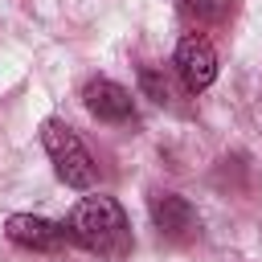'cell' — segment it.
<instances>
[{"mask_svg": "<svg viewBox=\"0 0 262 262\" xmlns=\"http://www.w3.org/2000/svg\"><path fill=\"white\" fill-rule=\"evenodd\" d=\"M66 229H70V242H78L82 250H90V254H98V258H111V262L127 258L131 246H135L131 221H127L123 205H119L115 196H102V192L82 196V201L70 209Z\"/></svg>", "mask_w": 262, "mask_h": 262, "instance_id": "cell-1", "label": "cell"}, {"mask_svg": "<svg viewBox=\"0 0 262 262\" xmlns=\"http://www.w3.org/2000/svg\"><path fill=\"white\" fill-rule=\"evenodd\" d=\"M41 147H45V156H49V164H53V172H57L61 184L82 188V192L94 188L98 164H94V156L86 151L82 135H78L66 119H45V123H41Z\"/></svg>", "mask_w": 262, "mask_h": 262, "instance_id": "cell-2", "label": "cell"}, {"mask_svg": "<svg viewBox=\"0 0 262 262\" xmlns=\"http://www.w3.org/2000/svg\"><path fill=\"white\" fill-rule=\"evenodd\" d=\"M147 217H151V225L164 242H192L196 229H201L196 209L180 192H151L147 196Z\"/></svg>", "mask_w": 262, "mask_h": 262, "instance_id": "cell-3", "label": "cell"}, {"mask_svg": "<svg viewBox=\"0 0 262 262\" xmlns=\"http://www.w3.org/2000/svg\"><path fill=\"white\" fill-rule=\"evenodd\" d=\"M172 61H176L180 82H184L192 94H201V90H209V86L217 82V49H213V41L201 37V33H184Z\"/></svg>", "mask_w": 262, "mask_h": 262, "instance_id": "cell-4", "label": "cell"}, {"mask_svg": "<svg viewBox=\"0 0 262 262\" xmlns=\"http://www.w3.org/2000/svg\"><path fill=\"white\" fill-rule=\"evenodd\" d=\"M4 237L20 250H37V254H57L70 246V229L49 217H37V213H12L4 221Z\"/></svg>", "mask_w": 262, "mask_h": 262, "instance_id": "cell-5", "label": "cell"}, {"mask_svg": "<svg viewBox=\"0 0 262 262\" xmlns=\"http://www.w3.org/2000/svg\"><path fill=\"white\" fill-rule=\"evenodd\" d=\"M82 102L98 123H135V98L115 78H90L82 86Z\"/></svg>", "mask_w": 262, "mask_h": 262, "instance_id": "cell-6", "label": "cell"}, {"mask_svg": "<svg viewBox=\"0 0 262 262\" xmlns=\"http://www.w3.org/2000/svg\"><path fill=\"white\" fill-rule=\"evenodd\" d=\"M139 90L151 98V102H172V82L160 74V70H139Z\"/></svg>", "mask_w": 262, "mask_h": 262, "instance_id": "cell-7", "label": "cell"}, {"mask_svg": "<svg viewBox=\"0 0 262 262\" xmlns=\"http://www.w3.org/2000/svg\"><path fill=\"white\" fill-rule=\"evenodd\" d=\"M180 8L196 20H221L229 12V0H180Z\"/></svg>", "mask_w": 262, "mask_h": 262, "instance_id": "cell-8", "label": "cell"}]
</instances>
